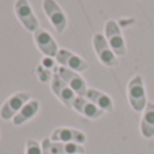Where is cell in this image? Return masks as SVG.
Wrapping results in <instances>:
<instances>
[{"mask_svg":"<svg viewBox=\"0 0 154 154\" xmlns=\"http://www.w3.org/2000/svg\"><path fill=\"white\" fill-rule=\"evenodd\" d=\"M41 66L48 68V70H51V71L53 70V72H56V70H57V68L55 67V59L53 57H45V56H44L42 61H41Z\"/></svg>","mask_w":154,"mask_h":154,"instance_id":"cell-20","label":"cell"},{"mask_svg":"<svg viewBox=\"0 0 154 154\" xmlns=\"http://www.w3.org/2000/svg\"><path fill=\"white\" fill-rule=\"evenodd\" d=\"M33 38H34L35 47L38 48L41 53H42L45 57H56L59 52V45L56 42V40L53 38V35L51 34L48 30L45 29H38L37 32L33 33Z\"/></svg>","mask_w":154,"mask_h":154,"instance_id":"cell-8","label":"cell"},{"mask_svg":"<svg viewBox=\"0 0 154 154\" xmlns=\"http://www.w3.org/2000/svg\"><path fill=\"white\" fill-rule=\"evenodd\" d=\"M127 98L131 108L137 113H142L147 105V96H146L145 81L140 75H135L128 81L127 85Z\"/></svg>","mask_w":154,"mask_h":154,"instance_id":"cell-1","label":"cell"},{"mask_svg":"<svg viewBox=\"0 0 154 154\" xmlns=\"http://www.w3.org/2000/svg\"><path fill=\"white\" fill-rule=\"evenodd\" d=\"M51 90H52V93L60 100L61 104L66 105L67 108H72L74 101H75V98L78 97L75 94V91L59 76L57 72H55L52 76V81H51Z\"/></svg>","mask_w":154,"mask_h":154,"instance_id":"cell-9","label":"cell"},{"mask_svg":"<svg viewBox=\"0 0 154 154\" xmlns=\"http://www.w3.org/2000/svg\"><path fill=\"white\" fill-rule=\"evenodd\" d=\"M51 140L52 142H61V143H79V145H85L87 140V137L83 131L78 130V128L72 127H59L51 135Z\"/></svg>","mask_w":154,"mask_h":154,"instance_id":"cell-11","label":"cell"},{"mask_svg":"<svg viewBox=\"0 0 154 154\" xmlns=\"http://www.w3.org/2000/svg\"><path fill=\"white\" fill-rule=\"evenodd\" d=\"M93 49L98 60L105 67H116L119 64V57L115 55L102 33H96L93 35Z\"/></svg>","mask_w":154,"mask_h":154,"instance_id":"cell-5","label":"cell"},{"mask_svg":"<svg viewBox=\"0 0 154 154\" xmlns=\"http://www.w3.org/2000/svg\"><path fill=\"white\" fill-rule=\"evenodd\" d=\"M104 35L117 57H123L127 55V45H125L124 37H123L122 27L115 19H109L105 22Z\"/></svg>","mask_w":154,"mask_h":154,"instance_id":"cell-2","label":"cell"},{"mask_svg":"<svg viewBox=\"0 0 154 154\" xmlns=\"http://www.w3.org/2000/svg\"><path fill=\"white\" fill-rule=\"evenodd\" d=\"M26 154H42L41 143L35 139L26 140Z\"/></svg>","mask_w":154,"mask_h":154,"instance_id":"cell-17","label":"cell"},{"mask_svg":"<svg viewBox=\"0 0 154 154\" xmlns=\"http://www.w3.org/2000/svg\"><path fill=\"white\" fill-rule=\"evenodd\" d=\"M53 74L55 72H52L51 70H48V68H45V67H42V66H38L37 67V76H38V79H40L41 82H48V81H52V76H53Z\"/></svg>","mask_w":154,"mask_h":154,"instance_id":"cell-18","label":"cell"},{"mask_svg":"<svg viewBox=\"0 0 154 154\" xmlns=\"http://www.w3.org/2000/svg\"><path fill=\"white\" fill-rule=\"evenodd\" d=\"M72 109L78 112L79 115H82L83 117L91 119V120L100 119V117L105 113L97 105H94L93 102L89 101L86 97H82V96H78L75 98V101H74V104H72Z\"/></svg>","mask_w":154,"mask_h":154,"instance_id":"cell-12","label":"cell"},{"mask_svg":"<svg viewBox=\"0 0 154 154\" xmlns=\"http://www.w3.org/2000/svg\"><path fill=\"white\" fill-rule=\"evenodd\" d=\"M56 72H57L59 76L75 91L76 96L83 97L85 94H86L89 87H87V83H86V81H85V78L79 72L68 70V68H66V67H57Z\"/></svg>","mask_w":154,"mask_h":154,"instance_id":"cell-10","label":"cell"},{"mask_svg":"<svg viewBox=\"0 0 154 154\" xmlns=\"http://www.w3.org/2000/svg\"><path fill=\"white\" fill-rule=\"evenodd\" d=\"M85 146L79 143H61L52 142V153L53 154H85Z\"/></svg>","mask_w":154,"mask_h":154,"instance_id":"cell-16","label":"cell"},{"mask_svg":"<svg viewBox=\"0 0 154 154\" xmlns=\"http://www.w3.org/2000/svg\"><path fill=\"white\" fill-rule=\"evenodd\" d=\"M41 4H42V10L45 12V15H47L48 20L51 22L53 29L56 30V33H59V34L64 33L68 22H67V15L60 7V4L56 0H42Z\"/></svg>","mask_w":154,"mask_h":154,"instance_id":"cell-4","label":"cell"},{"mask_svg":"<svg viewBox=\"0 0 154 154\" xmlns=\"http://www.w3.org/2000/svg\"><path fill=\"white\" fill-rule=\"evenodd\" d=\"M83 97H86L89 101H91L94 105L101 109V111L106 112V113H112L115 109V104L111 96H108L106 93L98 90V89H94V87H89Z\"/></svg>","mask_w":154,"mask_h":154,"instance_id":"cell-13","label":"cell"},{"mask_svg":"<svg viewBox=\"0 0 154 154\" xmlns=\"http://www.w3.org/2000/svg\"><path fill=\"white\" fill-rule=\"evenodd\" d=\"M40 111V101L35 98H32L29 102L23 105V108L17 113V116L12 119V124L14 125H22L30 119L35 116Z\"/></svg>","mask_w":154,"mask_h":154,"instance_id":"cell-15","label":"cell"},{"mask_svg":"<svg viewBox=\"0 0 154 154\" xmlns=\"http://www.w3.org/2000/svg\"><path fill=\"white\" fill-rule=\"evenodd\" d=\"M56 61L60 67H66L68 70L76 71V72H83L89 68V63L85 60L83 57H81L79 55L71 52L70 49H66V48H60L56 55Z\"/></svg>","mask_w":154,"mask_h":154,"instance_id":"cell-7","label":"cell"},{"mask_svg":"<svg viewBox=\"0 0 154 154\" xmlns=\"http://www.w3.org/2000/svg\"><path fill=\"white\" fill-rule=\"evenodd\" d=\"M30 100H32V94L29 91H18L10 96L0 108V117L3 120H12L18 112L23 108V105Z\"/></svg>","mask_w":154,"mask_h":154,"instance_id":"cell-6","label":"cell"},{"mask_svg":"<svg viewBox=\"0 0 154 154\" xmlns=\"http://www.w3.org/2000/svg\"><path fill=\"white\" fill-rule=\"evenodd\" d=\"M139 130L142 137L146 138V139L154 138V102L153 101H149L146 108L143 109L140 123H139Z\"/></svg>","mask_w":154,"mask_h":154,"instance_id":"cell-14","label":"cell"},{"mask_svg":"<svg viewBox=\"0 0 154 154\" xmlns=\"http://www.w3.org/2000/svg\"><path fill=\"white\" fill-rule=\"evenodd\" d=\"M14 11L20 25L30 33H34L40 29V22L34 14L32 4L29 0H15Z\"/></svg>","mask_w":154,"mask_h":154,"instance_id":"cell-3","label":"cell"},{"mask_svg":"<svg viewBox=\"0 0 154 154\" xmlns=\"http://www.w3.org/2000/svg\"><path fill=\"white\" fill-rule=\"evenodd\" d=\"M41 149H42V154H53L51 138H44V139L41 140Z\"/></svg>","mask_w":154,"mask_h":154,"instance_id":"cell-19","label":"cell"}]
</instances>
